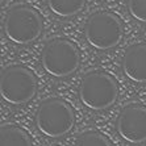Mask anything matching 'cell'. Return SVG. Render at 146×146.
Listing matches in <instances>:
<instances>
[{
  "mask_svg": "<svg viewBox=\"0 0 146 146\" xmlns=\"http://www.w3.org/2000/svg\"><path fill=\"white\" fill-rule=\"evenodd\" d=\"M86 41L94 49L109 50L120 44L122 38V23L117 15L100 11L91 15L84 25Z\"/></svg>",
  "mask_w": 146,
  "mask_h": 146,
  "instance_id": "8992f818",
  "label": "cell"
},
{
  "mask_svg": "<svg viewBox=\"0 0 146 146\" xmlns=\"http://www.w3.org/2000/svg\"><path fill=\"white\" fill-rule=\"evenodd\" d=\"M122 71L136 83H146V44H136L126 49L122 57Z\"/></svg>",
  "mask_w": 146,
  "mask_h": 146,
  "instance_id": "ba28073f",
  "label": "cell"
},
{
  "mask_svg": "<svg viewBox=\"0 0 146 146\" xmlns=\"http://www.w3.org/2000/svg\"><path fill=\"white\" fill-rule=\"evenodd\" d=\"M37 92V78L20 65L4 67L0 74V95L9 104L21 106L31 102Z\"/></svg>",
  "mask_w": 146,
  "mask_h": 146,
  "instance_id": "3957f363",
  "label": "cell"
},
{
  "mask_svg": "<svg viewBox=\"0 0 146 146\" xmlns=\"http://www.w3.org/2000/svg\"><path fill=\"white\" fill-rule=\"evenodd\" d=\"M49 9L59 17H71L84 8L86 0H46Z\"/></svg>",
  "mask_w": 146,
  "mask_h": 146,
  "instance_id": "30bf717a",
  "label": "cell"
},
{
  "mask_svg": "<svg viewBox=\"0 0 146 146\" xmlns=\"http://www.w3.org/2000/svg\"><path fill=\"white\" fill-rule=\"evenodd\" d=\"M119 87L113 76L102 70H94L84 75L79 86V98L87 108L103 111L115 104Z\"/></svg>",
  "mask_w": 146,
  "mask_h": 146,
  "instance_id": "7a4b0ae2",
  "label": "cell"
},
{
  "mask_svg": "<svg viewBox=\"0 0 146 146\" xmlns=\"http://www.w3.org/2000/svg\"><path fill=\"white\" fill-rule=\"evenodd\" d=\"M72 108L62 99L50 98L40 104L36 112V125L44 136L57 138L67 134L74 125Z\"/></svg>",
  "mask_w": 146,
  "mask_h": 146,
  "instance_id": "277c9868",
  "label": "cell"
},
{
  "mask_svg": "<svg viewBox=\"0 0 146 146\" xmlns=\"http://www.w3.org/2000/svg\"><path fill=\"white\" fill-rule=\"evenodd\" d=\"M0 146H32L29 134L20 126L3 124L0 128Z\"/></svg>",
  "mask_w": 146,
  "mask_h": 146,
  "instance_id": "9c48e42d",
  "label": "cell"
},
{
  "mask_svg": "<svg viewBox=\"0 0 146 146\" xmlns=\"http://www.w3.org/2000/svg\"><path fill=\"white\" fill-rule=\"evenodd\" d=\"M42 19L36 9L28 5H16L4 19V32L8 40L17 45H28L42 33Z\"/></svg>",
  "mask_w": 146,
  "mask_h": 146,
  "instance_id": "5b68a950",
  "label": "cell"
},
{
  "mask_svg": "<svg viewBox=\"0 0 146 146\" xmlns=\"http://www.w3.org/2000/svg\"><path fill=\"white\" fill-rule=\"evenodd\" d=\"M75 146H112L104 134L95 130L82 133L75 141Z\"/></svg>",
  "mask_w": 146,
  "mask_h": 146,
  "instance_id": "8fae6325",
  "label": "cell"
},
{
  "mask_svg": "<svg viewBox=\"0 0 146 146\" xmlns=\"http://www.w3.org/2000/svg\"><path fill=\"white\" fill-rule=\"evenodd\" d=\"M128 11L136 20L146 23V0H128Z\"/></svg>",
  "mask_w": 146,
  "mask_h": 146,
  "instance_id": "7c38bea8",
  "label": "cell"
},
{
  "mask_svg": "<svg viewBox=\"0 0 146 146\" xmlns=\"http://www.w3.org/2000/svg\"><path fill=\"white\" fill-rule=\"evenodd\" d=\"M41 65L51 76L65 78L78 70L80 65V54L71 41L57 37L48 41V44L44 46Z\"/></svg>",
  "mask_w": 146,
  "mask_h": 146,
  "instance_id": "6da1fadb",
  "label": "cell"
},
{
  "mask_svg": "<svg viewBox=\"0 0 146 146\" xmlns=\"http://www.w3.org/2000/svg\"><path fill=\"white\" fill-rule=\"evenodd\" d=\"M119 136L129 143H142L146 141V107L142 104H129L124 107L116 121Z\"/></svg>",
  "mask_w": 146,
  "mask_h": 146,
  "instance_id": "52a82bcc",
  "label": "cell"
}]
</instances>
